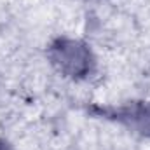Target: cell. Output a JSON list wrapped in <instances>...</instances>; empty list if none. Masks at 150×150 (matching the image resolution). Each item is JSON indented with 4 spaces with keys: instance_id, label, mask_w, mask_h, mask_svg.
<instances>
[{
    "instance_id": "1",
    "label": "cell",
    "mask_w": 150,
    "mask_h": 150,
    "mask_svg": "<svg viewBox=\"0 0 150 150\" xmlns=\"http://www.w3.org/2000/svg\"><path fill=\"white\" fill-rule=\"evenodd\" d=\"M52 63L70 77H80L89 72L91 54L86 45L74 40H58L51 49Z\"/></svg>"
},
{
    "instance_id": "2",
    "label": "cell",
    "mask_w": 150,
    "mask_h": 150,
    "mask_svg": "<svg viewBox=\"0 0 150 150\" xmlns=\"http://www.w3.org/2000/svg\"><path fill=\"white\" fill-rule=\"evenodd\" d=\"M119 119L127 120L133 124L140 133L150 134V105H142V107H127L117 112Z\"/></svg>"
},
{
    "instance_id": "3",
    "label": "cell",
    "mask_w": 150,
    "mask_h": 150,
    "mask_svg": "<svg viewBox=\"0 0 150 150\" xmlns=\"http://www.w3.org/2000/svg\"><path fill=\"white\" fill-rule=\"evenodd\" d=\"M0 150H9V147H7L5 142H0Z\"/></svg>"
}]
</instances>
